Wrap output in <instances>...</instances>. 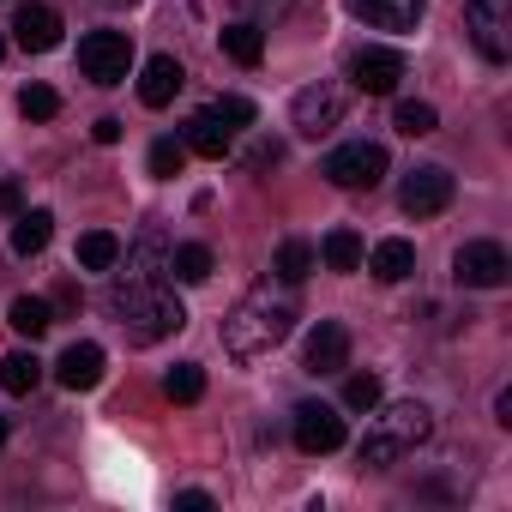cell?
<instances>
[{"label": "cell", "mask_w": 512, "mask_h": 512, "mask_svg": "<svg viewBox=\"0 0 512 512\" xmlns=\"http://www.w3.org/2000/svg\"><path fill=\"white\" fill-rule=\"evenodd\" d=\"M296 332V296H290V284L284 290H253V296H241L235 308H229V320H223V350L235 356V362H260V356H272L284 338Z\"/></svg>", "instance_id": "cell-1"}, {"label": "cell", "mask_w": 512, "mask_h": 512, "mask_svg": "<svg viewBox=\"0 0 512 512\" xmlns=\"http://www.w3.org/2000/svg\"><path fill=\"white\" fill-rule=\"evenodd\" d=\"M109 314H115V326H121V338H127L133 350L163 344V338H175V332L187 326V308H181L175 290H163L157 278H151V284H115V290H109Z\"/></svg>", "instance_id": "cell-2"}, {"label": "cell", "mask_w": 512, "mask_h": 512, "mask_svg": "<svg viewBox=\"0 0 512 512\" xmlns=\"http://www.w3.org/2000/svg\"><path fill=\"white\" fill-rule=\"evenodd\" d=\"M428 434H434V410L422 398H398V404H374V422H368V434H362L356 452H362V464L386 470V464L410 458Z\"/></svg>", "instance_id": "cell-3"}, {"label": "cell", "mask_w": 512, "mask_h": 512, "mask_svg": "<svg viewBox=\"0 0 512 512\" xmlns=\"http://www.w3.org/2000/svg\"><path fill=\"white\" fill-rule=\"evenodd\" d=\"M386 169H392V157H386L380 139H350V145H338V151L326 157V181H332V187H350V193L380 187Z\"/></svg>", "instance_id": "cell-4"}, {"label": "cell", "mask_w": 512, "mask_h": 512, "mask_svg": "<svg viewBox=\"0 0 512 512\" xmlns=\"http://www.w3.org/2000/svg\"><path fill=\"white\" fill-rule=\"evenodd\" d=\"M464 31L476 43L482 61H512V0H470L464 7Z\"/></svg>", "instance_id": "cell-5"}, {"label": "cell", "mask_w": 512, "mask_h": 512, "mask_svg": "<svg viewBox=\"0 0 512 512\" xmlns=\"http://www.w3.org/2000/svg\"><path fill=\"white\" fill-rule=\"evenodd\" d=\"M79 73L91 85H127V73H133V37L127 31H91L79 43Z\"/></svg>", "instance_id": "cell-6"}, {"label": "cell", "mask_w": 512, "mask_h": 512, "mask_svg": "<svg viewBox=\"0 0 512 512\" xmlns=\"http://www.w3.org/2000/svg\"><path fill=\"white\" fill-rule=\"evenodd\" d=\"M344 109H350V91L332 85V79H320V85L296 91V103H290V127H296L302 139H326V133L344 121Z\"/></svg>", "instance_id": "cell-7"}, {"label": "cell", "mask_w": 512, "mask_h": 512, "mask_svg": "<svg viewBox=\"0 0 512 512\" xmlns=\"http://www.w3.org/2000/svg\"><path fill=\"white\" fill-rule=\"evenodd\" d=\"M404 73H410V61H404L398 49H386V43H362V49L350 55V79H356V91H368V97H392V91L404 85Z\"/></svg>", "instance_id": "cell-8"}, {"label": "cell", "mask_w": 512, "mask_h": 512, "mask_svg": "<svg viewBox=\"0 0 512 512\" xmlns=\"http://www.w3.org/2000/svg\"><path fill=\"white\" fill-rule=\"evenodd\" d=\"M452 169H440V163H416L410 175H404V187H398V205H404V217H440L446 205H452Z\"/></svg>", "instance_id": "cell-9"}, {"label": "cell", "mask_w": 512, "mask_h": 512, "mask_svg": "<svg viewBox=\"0 0 512 512\" xmlns=\"http://www.w3.org/2000/svg\"><path fill=\"white\" fill-rule=\"evenodd\" d=\"M506 272H512V260H506L500 241H464V247L452 253V278H458L464 290H500Z\"/></svg>", "instance_id": "cell-10"}, {"label": "cell", "mask_w": 512, "mask_h": 512, "mask_svg": "<svg viewBox=\"0 0 512 512\" xmlns=\"http://www.w3.org/2000/svg\"><path fill=\"white\" fill-rule=\"evenodd\" d=\"M350 434H344V416H338V404H296V446L308 452V458H326V452H338Z\"/></svg>", "instance_id": "cell-11"}, {"label": "cell", "mask_w": 512, "mask_h": 512, "mask_svg": "<svg viewBox=\"0 0 512 512\" xmlns=\"http://www.w3.org/2000/svg\"><path fill=\"white\" fill-rule=\"evenodd\" d=\"M344 362H350V326L320 320L308 332V344H302V368L308 374H344Z\"/></svg>", "instance_id": "cell-12"}, {"label": "cell", "mask_w": 512, "mask_h": 512, "mask_svg": "<svg viewBox=\"0 0 512 512\" xmlns=\"http://www.w3.org/2000/svg\"><path fill=\"white\" fill-rule=\"evenodd\" d=\"M13 37H19L25 55H49V49H61V13L49 0H25L19 19H13Z\"/></svg>", "instance_id": "cell-13"}, {"label": "cell", "mask_w": 512, "mask_h": 512, "mask_svg": "<svg viewBox=\"0 0 512 512\" xmlns=\"http://www.w3.org/2000/svg\"><path fill=\"white\" fill-rule=\"evenodd\" d=\"M344 7L368 25V31H416L428 0H344Z\"/></svg>", "instance_id": "cell-14"}, {"label": "cell", "mask_w": 512, "mask_h": 512, "mask_svg": "<svg viewBox=\"0 0 512 512\" xmlns=\"http://www.w3.org/2000/svg\"><path fill=\"white\" fill-rule=\"evenodd\" d=\"M181 85H187V67H181L175 55H151V61L139 67V103H145V109H169Z\"/></svg>", "instance_id": "cell-15"}, {"label": "cell", "mask_w": 512, "mask_h": 512, "mask_svg": "<svg viewBox=\"0 0 512 512\" xmlns=\"http://www.w3.org/2000/svg\"><path fill=\"white\" fill-rule=\"evenodd\" d=\"M103 368H109L103 344H67L61 362H55V380H61L67 392H91V386L103 380Z\"/></svg>", "instance_id": "cell-16"}, {"label": "cell", "mask_w": 512, "mask_h": 512, "mask_svg": "<svg viewBox=\"0 0 512 512\" xmlns=\"http://www.w3.org/2000/svg\"><path fill=\"white\" fill-rule=\"evenodd\" d=\"M181 145L193 151V157H205V163H223L229 151H235V127H223L211 109H199L193 121H187V133H181Z\"/></svg>", "instance_id": "cell-17"}, {"label": "cell", "mask_w": 512, "mask_h": 512, "mask_svg": "<svg viewBox=\"0 0 512 512\" xmlns=\"http://www.w3.org/2000/svg\"><path fill=\"white\" fill-rule=\"evenodd\" d=\"M362 260H368V272H374L380 284H404V278L416 272V247H410L404 235H386L374 253H362Z\"/></svg>", "instance_id": "cell-18"}, {"label": "cell", "mask_w": 512, "mask_h": 512, "mask_svg": "<svg viewBox=\"0 0 512 512\" xmlns=\"http://www.w3.org/2000/svg\"><path fill=\"white\" fill-rule=\"evenodd\" d=\"M223 55L235 61V67H260L266 61V31L253 25V19H235V25H223Z\"/></svg>", "instance_id": "cell-19"}, {"label": "cell", "mask_w": 512, "mask_h": 512, "mask_svg": "<svg viewBox=\"0 0 512 512\" xmlns=\"http://www.w3.org/2000/svg\"><path fill=\"white\" fill-rule=\"evenodd\" d=\"M121 260H127V278H121V284H151V278L169 266V247H163L157 235H139L133 247H121Z\"/></svg>", "instance_id": "cell-20"}, {"label": "cell", "mask_w": 512, "mask_h": 512, "mask_svg": "<svg viewBox=\"0 0 512 512\" xmlns=\"http://www.w3.org/2000/svg\"><path fill=\"white\" fill-rule=\"evenodd\" d=\"M49 235H55V211H19V223H13V253L19 260H37V253L49 247Z\"/></svg>", "instance_id": "cell-21"}, {"label": "cell", "mask_w": 512, "mask_h": 512, "mask_svg": "<svg viewBox=\"0 0 512 512\" xmlns=\"http://www.w3.org/2000/svg\"><path fill=\"white\" fill-rule=\"evenodd\" d=\"M73 260H79L85 272H115V266H121V235H109V229H91V235H79Z\"/></svg>", "instance_id": "cell-22"}, {"label": "cell", "mask_w": 512, "mask_h": 512, "mask_svg": "<svg viewBox=\"0 0 512 512\" xmlns=\"http://www.w3.org/2000/svg\"><path fill=\"white\" fill-rule=\"evenodd\" d=\"M211 247L205 241H181V247H169V266L163 272H175V284H205L211 278Z\"/></svg>", "instance_id": "cell-23"}, {"label": "cell", "mask_w": 512, "mask_h": 512, "mask_svg": "<svg viewBox=\"0 0 512 512\" xmlns=\"http://www.w3.org/2000/svg\"><path fill=\"white\" fill-rule=\"evenodd\" d=\"M314 253H320L332 272H362V253H368V247H362V235H356V229H332Z\"/></svg>", "instance_id": "cell-24"}, {"label": "cell", "mask_w": 512, "mask_h": 512, "mask_svg": "<svg viewBox=\"0 0 512 512\" xmlns=\"http://www.w3.org/2000/svg\"><path fill=\"white\" fill-rule=\"evenodd\" d=\"M0 386H7L13 398L37 392V386H43V362H37V350H13L7 362H0Z\"/></svg>", "instance_id": "cell-25"}, {"label": "cell", "mask_w": 512, "mask_h": 512, "mask_svg": "<svg viewBox=\"0 0 512 512\" xmlns=\"http://www.w3.org/2000/svg\"><path fill=\"white\" fill-rule=\"evenodd\" d=\"M320 266V253H314V241H302V235H290L284 247H278V278L296 290V284H308V272Z\"/></svg>", "instance_id": "cell-26"}, {"label": "cell", "mask_w": 512, "mask_h": 512, "mask_svg": "<svg viewBox=\"0 0 512 512\" xmlns=\"http://www.w3.org/2000/svg\"><path fill=\"white\" fill-rule=\"evenodd\" d=\"M7 326H13L19 338H43V332L55 326V308H49L43 296H19V302H13V314H7Z\"/></svg>", "instance_id": "cell-27"}, {"label": "cell", "mask_w": 512, "mask_h": 512, "mask_svg": "<svg viewBox=\"0 0 512 512\" xmlns=\"http://www.w3.org/2000/svg\"><path fill=\"white\" fill-rule=\"evenodd\" d=\"M163 392H169L175 404H199V398H205V368H199V362H175V368L163 374Z\"/></svg>", "instance_id": "cell-28"}, {"label": "cell", "mask_w": 512, "mask_h": 512, "mask_svg": "<svg viewBox=\"0 0 512 512\" xmlns=\"http://www.w3.org/2000/svg\"><path fill=\"white\" fill-rule=\"evenodd\" d=\"M392 127H398L404 139H422V133H434V127H440V109H434V103L404 97V103H398V115H392Z\"/></svg>", "instance_id": "cell-29"}, {"label": "cell", "mask_w": 512, "mask_h": 512, "mask_svg": "<svg viewBox=\"0 0 512 512\" xmlns=\"http://www.w3.org/2000/svg\"><path fill=\"white\" fill-rule=\"evenodd\" d=\"M19 115L25 121H55L61 115V91L55 85H25L19 91Z\"/></svg>", "instance_id": "cell-30"}, {"label": "cell", "mask_w": 512, "mask_h": 512, "mask_svg": "<svg viewBox=\"0 0 512 512\" xmlns=\"http://www.w3.org/2000/svg\"><path fill=\"white\" fill-rule=\"evenodd\" d=\"M181 163H187V145H181V139H157V145H151V157H145V169H151L157 181H175V175H181Z\"/></svg>", "instance_id": "cell-31"}, {"label": "cell", "mask_w": 512, "mask_h": 512, "mask_svg": "<svg viewBox=\"0 0 512 512\" xmlns=\"http://www.w3.org/2000/svg\"><path fill=\"white\" fill-rule=\"evenodd\" d=\"M380 404V374H350L344 380V410H374Z\"/></svg>", "instance_id": "cell-32"}, {"label": "cell", "mask_w": 512, "mask_h": 512, "mask_svg": "<svg viewBox=\"0 0 512 512\" xmlns=\"http://www.w3.org/2000/svg\"><path fill=\"white\" fill-rule=\"evenodd\" d=\"M205 109H211L223 127H235V133L253 127V103H247V97H217V103H205Z\"/></svg>", "instance_id": "cell-33"}, {"label": "cell", "mask_w": 512, "mask_h": 512, "mask_svg": "<svg viewBox=\"0 0 512 512\" xmlns=\"http://www.w3.org/2000/svg\"><path fill=\"white\" fill-rule=\"evenodd\" d=\"M290 7H296V0H241V13L253 25H278V19H290Z\"/></svg>", "instance_id": "cell-34"}, {"label": "cell", "mask_w": 512, "mask_h": 512, "mask_svg": "<svg viewBox=\"0 0 512 512\" xmlns=\"http://www.w3.org/2000/svg\"><path fill=\"white\" fill-rule=\"evenodd\" d=\"M241 163H247L253 175H260V169H278V163H284V145H278V139H260V145H247Z\"/></svg>", "instance_id": "cell-35"}, {"label": "cell", "mask_w": 512, "mask_h": 512, "mask_svg": "<svg viewBox=\"0 0 512 512\" xmlns=\"http://www.w3.org/2000/svg\"><path fill=\"white\" fill-rule=\"evenodd\" d=\"M175 506H187V512H211L217 500H211L205 488H181V494H175Z\"/></svg>", "instance_id": "cell-36"}, {"label": "cell", "mask_w": 512, "mask_h": 512, "mask_svg": "<svg viewBox=\"0 0 512 512\" xmlns=\"http://www.w3.org/2000/svg\"><path fill=\"white\" fill-rule=\"evenodd\" d=\"M0 211H7V217H19V211H25V193H19V181H0Z\"/></svg>", "instance_id": "cell-37"}, {"label": "cell", "mask_w": 512, "mask_h": 512, "mask_svg": "<svg viewBox=\"0 0 512 512\" xmlns=\"http://www.w3.org/2000/svg\"><path fill=\"white\" fill-rule=\"evenodd\" d=\"M91 133H97V145H115V139H121V121H115V115H103Z\"/></svg>", "instance_id": "cell-38"}, {"label": "cell", "mask_w": 512, "mask_h": 512, "mask_svg": "<svg viewBox=\"0 0 512 512\" xmlns=\"http://www.w3.org/2000/svg\"><path fill=\"white\" fill-rule=\"evenodd\" d=\"M49 308H61V314H73V308H79V284H61V290H55V302H49Z\"/></svg>", "instance_id": "cell-39"}, {"label": "cell", "mask_w": 512, "mask_h": 512, "mask_svg": "<svg viewBox=\"0 0 512 512\" xmlns=\"http://www.w3.org/2000/svg\"><path fill=\"white\" fill-rule=\"evenodd\" d=\"M0 446H7V416H0Z\"/></svg>", "instance_id": "cell-40"}, {"label": "cell", "mask_w": 512, "mask_h": 512, "mask_svg": "<svg viewBox=\"0 0 512 512\" xmlns=\"http://www.w3.org/2000/svg\"><path fill=\"white\" fill-rule=\"evenodd\" d=\"M0 61H7V37H0Z\"/></svg>", "instance_id": "cell-41"}, {"label": "cell", "mask_w": 512, "mask_h": 512, "mask_svg": "<svg viewBox=\"0 0 512 512\" xmlns=\"http://www.w3.org/2000/svg\"><path fill=\"white\" fill-rule=\"evenodd\" d=\"M109 7H133V0H109Z\"/></svg>", "instance_id": "cell-42"}]
</instances>
